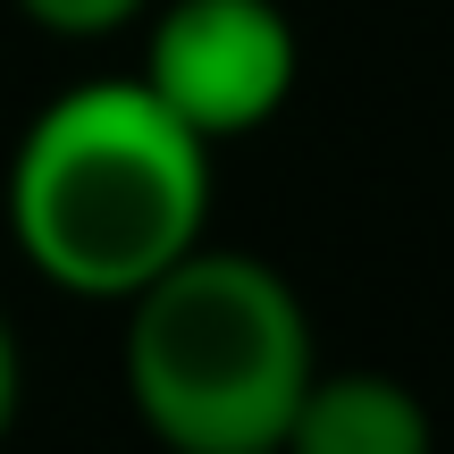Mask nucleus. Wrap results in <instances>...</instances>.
I'll return each instance as SVG.
<instances>
[{"label": "nucleus", "mask_w": 454, "mask_h": 454, "mask_svg": "<svg viewBox=\"0 0 454 454\" xmlns=\"http://www.w3.org/2000/svg\"><path fill=\"white\" fill-rule=\"evenodd\" d=\"M9 236L59 294L127 303L211 244V144L144 76H84L9 152Z\"/></svg>", "instance_id": "obj_1"}, {"label": "nucleus", "mask_w": 454, "mask_h": 454, "mask_svg": "<svg viewBox=\"0 0 454 454\" xmlns=\"http://www.w3.org/2000/svg\"><path fill=\"white\" fill-rule=\"evenodd\" d=\"M311 371V311L261 253L194 244L127 294L118 379L168 454H278Z\"/></svg>", "instance_id": "obj_2"}, {"label": "nucleus", "mask_w": 454, "mask_h": 454, "mask_svg": "<svg viewBox=\"0 0 454 454\" xmlns=\"http://www.w3.org/2000/svg\"><path fill=\"white\" fill-rule=\"evenodd\" d=\"M294 67L303 51H294V17L278 0H160L135 76L160 93V110H177L219 152L286 110Z\"/></svg>", "instance_id": "obj_3"}, {"label": "nucleus", "mask_w": 454, "mask_h": 454, "mask_svg": "<svg viewBox=\"0 0 454 454\" xmlns=\"http://www.w3.org/2000/svg\"><path fill=\"white\" fill-rule=\"evenodd\" d=\"M278 454H438V421L387 371H311Z\"/></svg>", "instance_id": "obj_4"}, {"label": "nucleus", "mask_w": 454, "mask_h": 454, "mask_svg": "<svg viewBox=\"0 0 454 454\" xmlns=\"http://www.w3.org/2000/svg\"><path fill=\"white\" fill-rule=\"evenodd\" d=\"M17 17H34L59 43H93V34H118L135 17H152V0H17Z\"/></svg>", "instance_id": "obj_5"}, {"label": "nucleus", "mask_w": 454, "mask_h": 454, "mask_svg": "<svg viewBox=\"0 0 454 454\" xmlns=\"http://www.w3.org/2000/svg\"><path fill=\"white\" fill-rule=\"evenodd\" d=\"M17 404H26V354H17V328L0 311V438L17 429Z\"/></svg>", "instance_id": "obj_6"}]
</instances>
